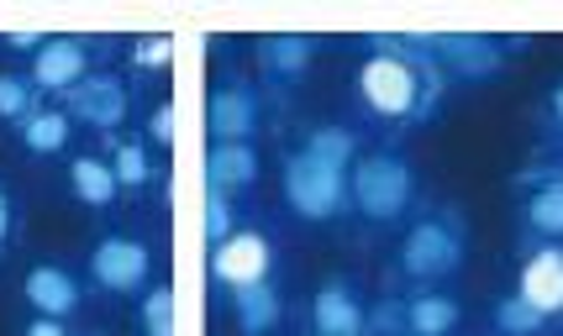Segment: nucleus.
Returning <instances> with one entry per match:
<instances>
[{
  "instance_id": "1",
  "label": "nucleus",
  "mask_w": 563,
  "mask_h": 336,
  "mask_svg": "<svg viewBox=\"0 0 563 336\" xmlns=\"http://www.w3.org/2000/svg\"><path fill=\"white\" fill-rule=\"evenodd\" d=\"M285 194H290V205L306 221L338 216L343 200H347L343 168H332V164H321V158H311V153H300V158H290V168H285Z\"/></svg>"
},
{
  "instance_id": "2",
  "label": "nucleus",
  "mask_w": 563,
  "mask_h": 336,
  "mask_svg": "<svg viewBox=\"0 0 563 336\" xmlns=\"http://www.w3.org/2000/svg\"><path fill=\"white\" fill-rule=\"evenodd\" d=\"M353 200H358V211L374 221H390L406 211V200H411V168L390 158V153H374L364 164L353 168Z\"/></svg>"
},
{
  "instance_id": "3",
  "label": "nucleus",
  "mask_w": 563,
  "mask_h": 336,
  "mask_svg": "<svg viewBox=\"0 0 563 336\" xmlns=\"http://www.w3.org/2000/svg\"><path fill=\"white\" fill-rule=\"evenodd\" d=\"M358 85H364V100L379 111V116H411L417 111V69H411V58H400V53H374L358 74Z\"/></svg>"
},
{
  "instance_id": "4",
  "label": "nucleus",
  "mask_w": 563,
  "mask_h": 336,
  "mask_svg": "<svg viewBox=\"0 0 563 336\" xmlns=\"http://www.w3.org/2000/svg\"><path fill=\"white\" fill-rule=\"evenodd\" d=\"M400 264H406V273H417V279H442V273H453V268L464 264L459 216L421 221L417 232L406 237V247H400Z\"/></svg>"
},
{
  "instance_id": "5",
  "label": "nucleus",
  "mask_w": 563,
  "mask_h": 336,
  "mask_svg": "<svg viewBox=\"0 0 563 336\" xmlns=\"http://www.w3.org/2000/svg\"><path fill=\"white\" fill-rule=\"evenodd\" d=\"M274 264V247L258 232H232V237L221 242L217 253H211V273L227 279V284H264V273Z\"/></svg>"
},
{
  "instance_id": "6",
  "label": "nucleus",
  "mask_w": 563,
  "mask_h": 336,
  "mask_svg": "<svg viewBox=\"0 0 563 336\" xmlns=\"http://www.w3.org/2000/svg\"><path fill=\"white\" fill-rule=\"evenodd\" d=\"M69 111L79 121H90L96 132H111V126H122L126 116V90L122 79H111V74H96V79H79L69 90Z\"/></svg>"
},
{
  "instance_id": "7",
  "label": "nucleus",
  "mask_w": 563,
  "mask_h": 336,
  "mask_svg": "<svg viewBox=\"0 0 563 336\" xmlns=\"http://www.w3.org/2000/svg\"><path fill=\"white\" fill-rule=\"evenodd\" d=\"M90 268H96V279L106 289H137L147 279V247L132 237H106L96 247Z\"/></svg>"
},
{
  "instance_id": "8",
  "label": "nucleus",
  "mask_w": 563,
  "mask_h": 336,
  "mask_svg": "<svg viewBox=\"0 0 563 336\" xmlns=\"http://www.w3.org/2000/svg\"><path fill=\"white\" fill-rule=\"evenodd\" d=\"M527 305H538L542 315H559L563 311V247H542L527 258L521 268V289H516Z\"/></svg>"
},
{
  "instance_id": "9",
  "label": "nucleus",
  "mask_w": 563,
  "mask_h": 336,
  "mask_svg": "<svg viewBox=\"0 0 563 336\" xmlns=\"http://www.w3.org/2000/svg\"><path fill=\"white\" fill-rule=\"evenodd\" d=\"M206 121H211V132H217L221 143H243L247 132L258 126V96H253L247 85H232V90L211 96Z\"/></svg>"
},
{
  "instance_id": "10",
  "label": "nucleus",
  "mask_w": 563,
  "mask_h": 336,
  "mask_svg": "<svg viewBox=\"0 0 563 336\" xmlns=\"http://www.w3.org/2000/svg\"><path fill=\"white\" fill-rule=\"evenodd\" d=\"M32 79H37L43 90H64V96H69L74 85L85 79V48H79V43H64V37H58V43H43V48H37V64H32Z\"/></svg>"
},
{
  "instance_id": "11",
  "label": "nucleus",
  "mask_w": 563,
  "mask_h": 336,
  "mask_svg": "<svg viewBox=\"0 0 563 336\" xmlns=\"http://www.w3.org/2000/svg\"><path fill=\"white\" fill-rule=\"evenodd\" d=\"M206 179H211V190H243L258 179V153L247 143H217L211 147V158H206Z\"/></svg>"
},
{
  "instance_id": "12",
  "label": "nucleus",
  "mask_w": 563,
  "mask_h": 336,
  "mask_svg": "<svg viewBox=\"0 0 563 336\" xmlns=\"http://www.w3.org/2000/svg\"><path fill=\"white\" fill-rule=\"evenodd\" d=\"M421 43H432V53H442L459 74H495L500 69V48H495L490 37H459V32H448V37H421Z\"/></svg>"
},
{
  "instance_id": "13",
  "label": "nucleus",
  "mask_w": 563,
  "mask_h": 336,
  "mask_svg": "<svg viewBox=\"0 0 563 336\" xmlns=\"http://www.w3.org/2000/svg\"><path fill=\"white\" fill-rule=\"evenodd\" d=\"M317 332L321 336H364L368 332L358 300H353L343 284H327L317 294Z\"/></svg>"
},
{
  "instance_id": "14",
  "label": "nucleus",
  "mask_w": 563,
  "mask_h": 336,
  "mask_svg": "<svg viewBox=\"0 0 563 336\" xmlns=\"http://www.w3.org/2000/svg\"><path fill=\"white\" fill-rule=\"evenodd\" d=\"M26 300L43 315L64 321V315L79 305V289H74V279L64 268H32V273H26Z\"/></svg>"
},
{
  "instance_id": "15",
  "label": "nucleus",
  "mask_w": 563,
  "mask_h": 336,
  "mask_svg": "<svg viewBox=\"0 0 563 336\" xmlns=\"http://www.w3.org/2000/svg\"><path fill=\"white\" fill-rule=\"evenodd\" d=\"M232 311H238L247 336H264L274 321H279V294H274L269 284H243L232 294Z\"/></svg>"
},
{
  "instance_id": "16",
  "label": "nucleus",
  "mask_w": 563,
  "mask_h": 336,
  "mask_svg": "<svg viewBox=\"0 0 563 336\" xmlns=\"http://www.w3.org/2000/svg\"><path fill=\"white\" fill-rule=\"evenodd\" d=\"M69 184L85 205H111V194H117L122 179H117V168L100 164V158H79V164L69 168Z\"/></svg>"
},
{
  "instance_id": "17",
  "label": "nucleus",
  "mask_w": 563,
  "mask_h": 336,
  "mask_svg": "<svg viewBox=\"0 0 563 336\" xmlns=\"http://www.w3.org/2000/svg\"><path fill=\"white\" fill-rule=\"evenodd\" d=\"M453 321H459V305H453L448 294H421V300L406 305V326L417 336H448Z\"/></svg>"
},
{
  "instance_id": "18",
  "label": "nucleus",
  "mask_w": 563,
  "mask_h": 336,
  "mask_svg": "<svg viewBox=\"0 0 563 336\" xmlns=\"http://www.w3.org/2000/svg\"><path fill=\"white\" fill-rule=\"evenodd\" d=\"M22 143L32 153H58V147L69 143V116L64 111H32L22 121Z\"/></svg>"
},
{
  "instance_id": "19",
  "label": "nucleus",
  "mask_w": 563,
  "mask_h": 336,
  "mask_svg": "<svg viewBox=\"0 0 563 336\" xmlns=\"http://www.w3.org/2000/svg\"><path fill=\"white\" fill-rule=\"evenodd\" d=\"M311 37H264L258 43V58H264V69H279V74H295L311 64Z\"/></svg>"
},
{
  "instance_id": "20",
  "label": "nucleus",
  "mask_w": 563,
  "mask_h": 336,
  "mask_svg": "<svg viewBox=\"0 0 563 336\" xmlns=\"http://www.w3.org/2000/svg\"><path fill=\"white\" fill-rule=\"evenodd\" d=\"M527 221L542 237H563V184H542L532 194V205H527Z\"/></svg>"
},
{
  "instance_id": "21",
  "label": "nucleus",
  "mask_w": 563,
  "mask_h": 336,
  "mask_svg": "<svg viewBox=\"0 0 563 336\" xmlns=\"http://www.w3.org/2000/svg\"><path fill=\"white\" fill-rule=\"evenodd\" d=\"M542 321H548V315H542L538 305H527L521 294H506V300L495 305V326H500L506 336H532Z\"/></svg>"
},
{
  "instance_id": "22",
  "label": "nucleus",
  "mask_w": 563,
  "mask_h": 336,
  "mask_svg": "<svg viewBox=\"0 0 563 336\" xmlns=\"http://www.w3.org/2000/svg\"><path fill=\"white\" fill-rule=\"evenodd\" d=\"M306 153L321 158V164H332V168H347V158H353V137H347L343 126H321V132H311Z\"/></svg>"
},
{
  "instance_id": "23",
  "label": "nucleus",
  "mask_w": 563,
  "mask_h": 336,
  "mask_svg": "<svg viewBox=\"0 0 563 336\" xmlns=\"http://www.w3.org/2000/svg\"><path fill=\"white\" fill-rule=\"evenodd\" d=\"M143 336H174V289H153L143 300Z\"/></svg>"
},
{
  "instance_id": "24",
  "label": "nucleus",
  "mask_w": 563,
  "mask_h": 336,
  "mask_svg": "<svg viewBox=\"0 0 563 336\" xmlns=\"http://www.w3.org/2000/svg\"><path fill=\"white\" fill-rule=\"evenodd\" d=\"M111 168H117V179H122V184H147V179H153V164H147L143 143H122Z\"/></svg>"
},
{
  "instance_id": "25",
  "label": "nucleus",
  "mask_w": 563,
  "mask_h": 336,
  "mask_svg": "<svg viewBox=\"0 0 563 336\" xmlns=\"http://www.w3.org/2000/svg\"><path fill=\"white\" fill-rule=\"evenodd\" d=\"M0 116H32V85L26 79H16V74H0Z\"/></svg>"
},
{
  "instance_id": "26",
  "label": "nucleus",
  "mask_w": 563,
  "mask_h": 336,
  "mask_svg": "<svg viewBox=\"0 0 563 336\" xmlns=\"http://www.w3.org/2000/svg\"><path fill=\"white\" fill-rule=\"evenodd\" d=\"M206 237L217 242V247L232 237V205H227V194L221 190L206 194Z\"/></svg>"
},
{
  "instance_id": "27",
  "label": "nucleus",
  "mask_w": 563,
  "mask_h": 336,
  "mask_svg": "<svg viewBox=\"0 0 563 336\" xmlns=\"http://www.w3.org/2000/svg\"><path fill=\"white\" fill-rule=\"evenodd\" d=\"M132 58H137L143 69H158V64H169L174 58V37H143V43L132 48Z\"/></svg>"
},
{
  "instance_id": "28",
  "label": "nucleus",
  "mask_w": 563,
  "mask_h": 336,
  "mask_svg": "<svg viewBox=\"0 0 563 336\" xmlns=\"http://www.w3.org/2000/svg\"><path fill=\"white\" fill-rule=\"evenodd\" d=\"M147 132H153V143H174V105H158Z\"/></svg>"
},
{
  "instance_id": "29",
  "label": "nucleus",
  "mask_w": 563,
  "mask_h": 336,
  "mask_svg": "<svg viewBox=\"0 0 563 336\" xmlns=\"http://www.w3.org/2000/svg\"><path fill=\"white\" fill-rule=\"evenodd\" d=\"M26 336H64V326H58L53 315H43V321H37V326H32V332H26Z\"/></svg>"
},
{
  "instance_id": "30",
  "label": "nucleus",
  "mask_w": 563,
  "mask_h": 336,
  "mask_svg": "<svg viewBox=\"0 0 563 336\" xmlns=\"http://www.w3.org/2000/svg\"><path fill=\"white\" fill-rule=\"evenodd\" d=\"M5 43H11V48H37V43H43V37H37V32H11V37H5Z\"/></svg>"
},
{
  "instance_id": "31",
  "label": "nucleus",
  "mask_w": 563,
  "mask_h": 336,
  "mask_svg": "<svg viewBox=\"0 0 563 336\" xmlns=\"http://www.w3.org/2000/svg\"><path fill=\"white\" fill-rule=\"evenodd\" d=\"M5 226H11V205H5V194H0V237H5Z\"/></svg>"
},
{
  "instance_id": "32",
  "label": "nucleus",
  "mask_w": 563,
  "mask_h": 336,
  "mask_svg": "<svg viewBox=\"0 0 563 336\" xmlns=\"http://www.w3.org/2000/svg\"><path fill=\"white\" fill-rule=\"evenodd\" d=\"M553 116H559V126H563V85L553 90Z\"/></svg>"
}]
</instances>
